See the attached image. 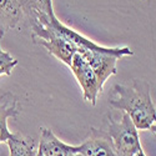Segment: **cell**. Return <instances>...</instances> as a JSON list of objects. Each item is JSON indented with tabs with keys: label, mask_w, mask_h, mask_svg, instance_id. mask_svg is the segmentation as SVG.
Wrapping results in <instances>:
<instances>
[{
	"label": "cell",
	"mask_w": 156,
	"mask_h": 156,
	"mask_svg": "<svg viewBox=\"0 0 156 156\" xmlns=\"http://www.w3.org/2000/svg\"><path fill=\"white\" fill-rule=\"evenodd\" d=\"M69 68L81 87L84 100L89 102L90 105L95 106L99 99V95L102 93L104 87L100 85L98 76L91 69V66H90L89 62L80 54L76 53L73 56V60Z\"/></svg>",
	"instance_id": "5"
},
{
	"label": "cell",
	"mask_w": 156,
	"mask_h": 156,
	"mask_svg": "<svg viewBox=\"0 0 156 156\" xmlns=\"http://www.w3.org/2000/svg\"><path fill=\"white\" fill-rule=\"evenodd\" d=\"M80 54L91 66L94 73L98 76L100 85L104 87L105 84L112 75H116V64L120 58L131 56L134 51L129 46H116V48H106L105 50H83Z\"/></svg>",
	"instance_id": "4"
},
{
	"label": "cell",
	"mask_w": 156,
	"mask_h": 156,
	"mask_svg": "<svg viewBox=\"0 0 156 156\" xmlns=\"http://www.w3.org/2000/svg\"><path fill=\"white\" fill-rule=\"evenodd\" d=\"M30 25L33 43L41 45L50 55L55 56L58 60L70 66L73 56L77 53V49L50 24L49 16H41L34 21H30Z\"/></svg>",
	"instance_id": "2"
},
{
	"label": "cell",
	"mask_w": 156,
	"mask_h": 156,
	"mask_svg": "<svg viewBox=\"0 0 156 156\" xmlns=\"http://www.w3.org/2000/svg\"><path fill=\"white\" fill-rule=\"evenodd\" d=\"M20 112L19 98L10 91H0V142H6L12 135L8 127V119H18Z\"/></svg>",
	"instance_id": "8"
},
{
	"label": "cell",
	"mask_w": 156,
	"mask_h": 156,
	"mask_svg": "<svg viewBox=\"0 0 156 156\" xmlns=\"http://www.w3.org/2000/svg\"><path fill=\"white\" fill-rule=\"evenodd\" d=\"M6 144L9 146L10 156H36L37 154L34 139L18 133H12Z\"/></svg>",
	"instance_id": "11"
},
{
	"label": "cell",
	"mask_w": 156,
	"mask_h": 156,
	"mask_svg": "<svg viewBox=\"0 0 156 156\" xmlns=\"http://www.w3.org/2000/svg\"><path fill=\"white\" fill-rule=\"evenodd\" d=\"M106 121L108 134L112 140L118 156H134L140 149H142L139 130L127 114L122 112L121 120H115L111 114H108Z\"/></svg>",
	"instance_id": "3"
},
{
	"label": "cell",
	"mask_w": 156,
	"mask_h": 156,
	"mask_svg": "<svg viewBox=\"0 0 156 156\" xmlns=\"http://www.w3.org/2000/svg\"><path fill=\"white\" fill-rule=\"evenodd\" d=\"M134 156H146V155H145L144 150H142V149H140V150H139V151H137V152H136Z\"/></svg>",
	"instance_id": "13"
},
{
	"label": "cell",
	"mask_w": 156,
	"mask_h": 156,
	"mask_svg": "<svg viewBox=\"0 0 156 156\" xmlns=\"http://www.w3.org/2000/svg\"><path fill=\"white\" fill-rule=\"evenodd\" d=\"M150 131H152V133L156 135V119H155V122L152 124V126L150 127Z\"/></svg>",
	"instance_id": "14"
},
{
	"label": "cell",
	"mask_w": 156,
	"mask_h": 156,
	"mask_svg": "<svg viewBox=\"0 0 156 156\" xmlns=\"http://www.w3.org/2000/svg\"><path fill=\"white\" fill-rule=\"evenodd\" d=\"M24 16L19 0H0V39L18 27Z\"/></svg>",
	"instance_id": "9"
},
{
	"label": "cell",
	"mask_w": 156,
	"mask_h": 156,
	"mask_svg": "<svg viewBox=\"0 0 156 156\" xmlns=\"http://www.w3.org/2000/svg\"><path fill=\"white\" fill-rule=\"evenodd\" d=\"M16 65L18 60L12 58L8 51L3 50L2 44H0V75H10Z\"/></svg>",
	"instance_id": "12"
},
{
	"label": "cell",
	"mask_w": 156,
	"mask_h": 156,
	"mask_svg": "<svg viewBox=\"0 0 156 156\" xmlns=\"http://www.w3.org/2000/svg\"><path fill=\"white\" fill-rule=\"evenodd\" d=\"M37 152L43 156H83L79 146L65 144L48 127H40V142Z\"/></svg>",
	"instance_id": "7"
},
{
	"label": "cell",
	"mask_w": 156,
	"mask_h": 156,
	"mask_svg": "<svg viewBox=\"0 0 156 156\" xmlns=\"http://www.w3.org/2000/svg\"><path fill=\"white\" fill-rule=\"evenodd\" d=\"M20 4L30 21H34L41 16H53L55 14L53 0H20Z\"/></svg>",
	"instance_id": "10"
},
{
	"label": "cell",
	"mask_w": 156,
	"mask_h": 156,
	"mask_svg": "<svg viewBox=\"0 0 156 156\" xmlns=\"http://www.w3.org/2000/svg\"><path fill=\"white\" fill-rule=\"evenodd\" d=\"M19 2H20V0H19Z\"/></svg>",
	"instance_id": "16"
},
{
	"label": "cell",
	"mask_w": 156,
	"mask_h": 156,
	"mask_svg": "<svg viewBox=\"0 0 156 156\" xmlns=\"http://www.w3.org/2000/svg\"><path fill=\"white\" fill-rule=\"evenodd\" d=\"M36 156H43V155H41L40 152H37V154H36Z\"/></svg>",
	"instance_id": "15"
},
{
	"label": "cell",
	"mask_w": 156,
	"mask_h": 156,
	"mask_svg": "<svg viewBox=\"0 0 156 156\" xmlns=\"http://www.w3.org/2000/svg\"><path fill=\"white\" fill-rule=\"evenodd\" d=\"M79 150L83 156H118L108 131L96 127H90V134Z\"/></svg>",
	"instance_id": "6"
},
{
	"label": "cell",
	"mask_w": 156,
	"mask_h": 156,
	"mask_svg": "<svg viewBox=\"0 0 156 156\" xmlns=\"http://www.w3.org/2000/svg\"><path fill=\"white\" fill-rule=\"evenodd\" d=\"M112 90L115 96L110 99V105L127 114L137 130H150L156 119V108L151 99L149 83L135 79L131 86L116 84Z\"/></svg>",
	"instance_id": "1"
}]
</instances>
